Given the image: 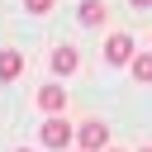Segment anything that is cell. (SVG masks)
Listing matches in <instances>:
<instances>
[{
    "mask_svg": "<svg viewBox=\"0 0 152 152\" xmlns=\"http://www.w3.org/2000/svg\"><path fill=\"white\" fill-rule=\"evenodd\" d=\"M76 66H81V57H76V48H57V52H52V71H57V76H71Z\"/></svg>",
    "mask_w": 152,
    "mask_h": 152,
    "instance_id": "5",
    "label": "cell"
},
{
    "mask_svg": "<svg viewBox=\"0 0 152 152\" xmlns=\"http://www.w3.org/2000/svg\"><path fill=\"white\" fill-rule=\"evenodd\" d=\"M104 152H124V147H104Z\"/></svg>",
    "mask_w": 152,
    "mask_h": 152,
    "instance_id": "11",
    "label": "cell"
},
{
    "mask_svg": "<svg viewBox=\"0 0 152 152\" xmlns=\"http://www.w3.org/2000/svg\"><path fill=\"white\" fill-rule=\"evenodd\" d=\"M76 138V128L62 119V114H48V124H43V147H66Z\"/></svg>",
    "mask_w": 152,
    "mask_h": 152,
    "instance_id": "1",
    "label": "cell"
},
{
    "mask_svg": "<svg viewBox=\"0 0 152 152\" xmlns=\"http://www.w3.org/2000/svg\"><path fill=\"white\" fill-rule=\"evenodd\" d=\"M38 109H43V114H62V109H66V90H62V86H43V90H38Z\"/></svg>",
    "mask_w": 152,
    "mask_h": 152,
    "instance_id": "4",
    "label": "cell"
},
{
    "mask_svg": "<svg viewBox=\"0 0 152 152\" xmlns=\"http://www.w3.org/2000/svg\"><path fill=\"white\" fill-rule=\"evenodd\" d=\"M142 152H152V147H142Z\"/></svg>",
    "mask_w": 152,
    "mask_h": 152,
    "instance_id": "13",
    "label": "cell"
},
{
    "mask_svg": "<svg viewBox=\"0 0 152 152\" xmlns=\"http://www.w3.org/2000/svg\"><path fill=\"white\" fill-rule=\"evenodd\" d=\"M104 57L119 66V62H133V38L128 33H114V38H104Z\"/></svg>",
    "mask_w": 152,
    "mask_h": 152,
    "instance_id": "3",
    "label": "cell"
},
{
    "mask_svg": "<svg viewBox=\"0 0 152 152\" xmlns=\"http://www.w3.org/2000/svg\"><path fill=\"white\" fill-rule=\"evenodd\" d=\"M76 138H81V152H100V147H109V128H104L100 119H86V124L76 128Z\"/></svg>",
    "mask_w": 152,
    "mask_h": 152,
    "instance_id": "2",
    "label": "cell"
},
{
    "mask_svg": "<svg viewBox=\"0 0 152 152\" xmlns=\"http://www.w3.org/2000/svg\"><path fill=\"white\" fill-rule=\"evenodd\" d=\"M19 152H28V147H19Z\"/></svg>",
    "mask_w": 152,
    "mask_h": 152,
    "instance_id": "12",
    "label": "cell"
},
{
    "mask_svg": "<svg viewBox=\"0 0 152 152\" xmlns=\"http://www.w3.org/2000/svg\"><path fill=\"white\" fill-rule=\"evenodd\" d=\"M128 5H133V10H147V5H152V0H128Z\"/></svg>",
    "mask_w": 152,
    "mask_h": 152,
    "instance_id": "10",
    "label": "cell"
},
{
    "mask_svg": "<svg viewBox=\"0 0 152 152\" xmlns=\"http://www.w3.org/2000/svg\"><path fill=\"white\" fill-rule=\"evenodd\" d=\"M76 19H81L86 28H95V24H104V5H100V0H86V5L76 10Z\"/></svg>",
    "mask_w": 152,
    "mask_h": 152,
    "instance_id": "7",
    "label": "cell"
},
{
    "mask_svg": "<svg viewBox=\"0 0 152 152\" xmlns=\"http://www.w3.org/2000/svg\"><path fill=\"white\" fill-rule=\"evenodd\" d=\"M133 81H142V86L152 81V52L147 57H133Z\"/></svg>",
    "mask_w": 152,
    "mask_h": 152,
    "instance_id": "8",
    "label": "cell"
},
{
    "mask_svg": "<svg viewBox=\"0 0 152 152\" xmlns=\"http://www.w3.org/2000/svg\"><path fill=\"white\" fill-rule=\"evenodd\" d=\"M52 5H57V0H24V10H28V14H48Z\"/></svg>",
    "mask_w": 152,
    "mask_h": 152,
    "instance_id": "9",
    "label": "cell"
},
{
    "mask_svg": "<svg viewBox=\"0 0 152 152\" xmlns=\"http://www.w3.org/2000/svg\"><path fill=\"white\" fill-rule=\"evenodd\" d=\"M19 71H24V57L5 48V52H0V81H19Z\"/></svg>",
    "mask_w": 152,
    "mask_h": 152,
    "instance_id": "6",
    "label": "cell"
}]
</instances>
